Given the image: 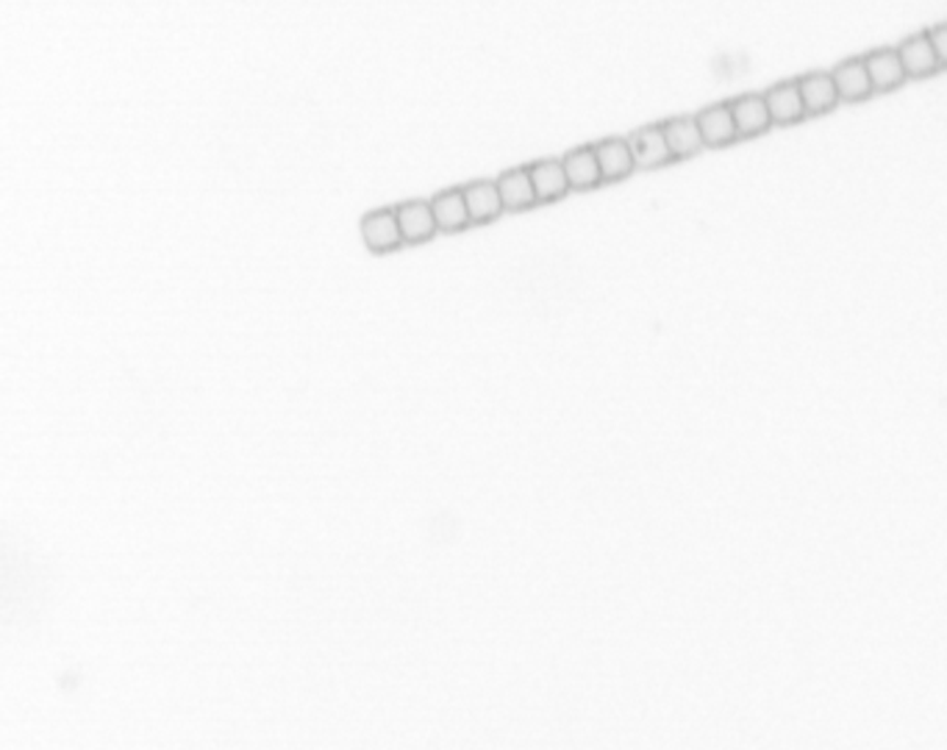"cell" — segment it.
I'll use <instances>...</instances> for the list:
<instances>
[{"label": "cell", "mask_w": 947, "mask_h": 750, "mask_svg": "<svg viewBox=\"0 0 947 750\" xmlns=\"http://www.w3.org/2000/svg\"><path fill=\"white\" fill-rule=\"evenodd\" d=\"M865 62H867V70H870L872 87H876L878 95L895 92V89H901L903 84L909 81L906 67H903L898 47H881V51L867 53Z\"/></svg>", "instance_id": "cell-7"}, {"label": "cell", "mask_w": 947, "mask_h": 750, "mask_svg": "<svg viewBox=\"0 0 947 750\" xmlns=\"http://www.w3.org/2000/svg\"><path fill=\"white\" fill-rule=\"evenodd\" d=\"M734 120H737L739 140H756L772 129L770 109L764 95H739L731 100Z\"/></svg>", "instance_id": "cell-11"}, {"label": "cell", "mask_w": 947, "mask_h": 750, "mask_svg": "<svg viewBox=\"0 0 947 750\" xmlns=\"http://www.w3.org/2000/svg\"><path fill=\"white\" fill-rule=\"evenodd\" d=\"M528 170H531L539 203H555V200L568 198V192H573L562 158H542V162H533Z\"/></svg>", "instance_id": "cell-10"}, {"label": "cell", "mask_w": 947, "mask_h": 750, "mask_svg": "<svg viewBox=\"0 0 947 750\" xmlns=\"http://www.w3.org/2000/svg\"><path fill=\"white\" fill-rule=\"evenodd\" d=\"M595 153H597V162H601L603 184L626 181V178L631 176L634 170H637V165H634L631 145H628V140H620V136H612V140L597 142Z\"/></svg>", "instance_id": "cell-13"}, {"label": "cell", "mask_w": 947, "mask_h": 750, "mask_svg": "<svg viewBox=\"0 0 947 750\" xmlns=\"http://www.w3.org/2000/svg\"><path fill=\"white\" fill-rule=\"evenodd\" d=\"M764 98H767V109H770L772 125L790 129V125L803 123V120L808 118L797 78H792V81L775 84V87L767 89Z\"/></svg>", "instance_id": "cell-4"}, {"label": "cell", "mask_w": 947, "mask_h": 750, "mask_svg": "<svg viewBox=\"0 0 947 750\" xmlns=\"http://www.w3.org/2000/svg\"><path fill=\"white\" fill-rule=\"evenodd\" d=\"M462 189H464V198H467V209H470V218H473V225L495 223V220L506 211L504 198H500V189H497V181H473Z\"/></svg>", "instance_id": "cell-17"}, {"label": "cell", "mask_w": 947, "mask_h": 750, "mask_svg": "<svg viewBox=\"0 0 947 750\" xmlns=\"http://www.w3.org/2000/svg\"><path fill=\"white\" fill-rule=\"evenodd\" d=\"M431 209L442 234H459V231H464L467 225H473V218H470V209H467V198H464L462 187L444 189V192L433 195Z\"/></svg>", "instance_id": "cell-12"}, {"label": "cell", "mask_w": 947, "mask_h": 750, "mask_svg": "<svg viewBox=\"0 0 947 750\" xmlns=\"http://www.w3.org/2000/svg\"><path fill=\"white\" fill-rule=\"evenodd\" d=\"M661 129H664L667 145H670V153H673L675 162L695 158L701 156V151H706L697 118H673L661 123Z\"/></svg>", "instance_id": "cell-16"}, {"label": "cell", "mask_w": 947, "mask_h": 750, "mask_svg": "<svg viewBox=\"0 0 947 750\" xmlns=\"http://www.w3.org/2000/svg\"><path fill=\"white\" fill-rule=\"evenodd\" d=\"M797 84H801V95L803 103H806L808 118H823V114H830L843 103V100H839L837 81H834L830 73H806V76L797 78Z\"/></svg>", "instance_id": "cell-9"}, {"label": "cell", "mask_w": 947, "mask_h": 750, "mask_svg": "<svg viewBox=\"0 0 947 750\" xmlns=\"http://www.w3.org/2000/svg\"><path fill=\"white\" fill-rule=\"evenodd\" d=\"M628 145L634 153V165L637 170H661V167L673 165L675 158L667 145V136L661 125H642L628 136Z\"/></svg>", "instance_id": "cell-2"}, {"label": "cell", "mask_w": 947, "mask_h": 750, "mask_svg": "<svg viewBox=\"0 0 947 750\" xmlns=\"http://www.w3.org/2000/svg\"><path fill=\"white\" fill-rule=\"evenodd\" d=\"M830 76L837 81L839 100H843V103H865V100H870L872 95H876L865 56H854V59L839 62V65L830 70Z\"/></svg>", "instance_id": "cell-6"}, {"label": "cell", "mask_w": 947, "mask_h": 750, "mask_svg": "<svg viewBox=\"0 0 947 750\" xmlns=\"http://www.w3.org/2000/svg\"><path fill=\"white\" fill-rule=\"evenodd\" d=\"M395 211H398V223L406 236V245H422V242L433 240L439 234L431 200H406V203L395 206Z\"/></svg>", "instance_id": "cell-8"}, {"label": "cell", "mask_w": 947, "mask_h": 750, "mask_svg": "<svg viewBox=\"0 0 947 750\" xmlns=\"http://www.w3.org/2000/svg\"><path fill=\"white\" fill-rule=\"evenodd\" d=\"M695 118H697V125H701V136L706 147H714V151H717V147H731L734 142H739L731 100L706 106V109L697 112Z\"/></svg>", "instance_id": "cell-3"}, {"label": "cell", "mask_w": 947, "mask_h": 750, "mask_svg": "<svg viewBox=\"0 0 947 750\" xmlns=\"http://www.w3.org/2000/svg\"><path fill=\"white\" fill-rule=\"evenodd\" d=\"M359 231H362V240L364 245H367V251L373 253H393L406 245V236L404 231H400L398 211L395 209L367 211L362 223H359Z\"/></svg>", "instance_id": "cell-1"}, {"label": "cell", "mask_w": 947, "mask_h": 750, "mask_svg": "<svg viewBox=\"0 0 947 750\" xmlns=\"http://www.w3.org/2000/svg\"><path fill=\"white\" fill-rule=\"evenodd\" d=\"M562 162H564V170H568L573 192H592V189H597L603 184V173H601V162H597L595 145L573 147Z\"/></svg>", "instance_id": "cell-14"}, {"label": "cell", "mask_w": 947, "mask_h": 750, "mask_svg": "<svg viewBox=\"0 0 947 750\" xmlns=\"http://www.w3.org/2000/svg\"><path fill=\"white\" fill-rule=\"evenodd\" d=\"M898 53H901V62L912 81H923V78H934L936 73H942L939 56H936V47L934 42H931L928 31L906 36V40L898 45Z\"/></svg>", "instance_id": "cell-5"}, {"label": "cell", "mask_w": 947, "mask_h": 750, "mask_svg": "<svg viewBox=\"0 0 947 750\" xmlns=\"http://www.w3.org/2000/svg\"><path fill=\"white\" fill-rule=\"evenodd\" d=\"M928 36H931V42H934V47H936V56H939L942 70H947V23L934 25V29L928 31Z\"/></svg>", "instance_id": "cell-18"}, {"label": "cell", "mask_w": 947, "mask_h": 750, "mask_svg": "<svg viewBox=\"0 0 947 750\" xmlns=\"http://www.w3.org/2000/svg\"><path fill=\"white\" fill-rule=\"evenodd\" d=\"M497 189H500V198H504L506 211H528L539 203L537 189H533L531 170L528 167H511V170L500 173L497 178Z\"/></svg>", "instance_id": "cell-15"}]
</instances>
